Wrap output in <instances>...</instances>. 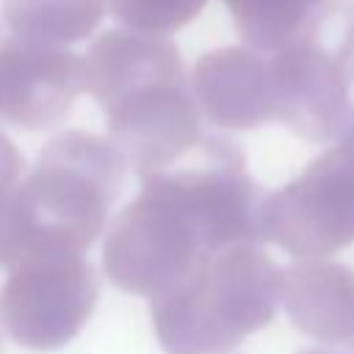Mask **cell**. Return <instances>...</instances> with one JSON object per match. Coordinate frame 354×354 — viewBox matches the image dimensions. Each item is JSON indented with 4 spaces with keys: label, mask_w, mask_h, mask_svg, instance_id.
Masks as SVG:
<instances>
[{
    "label": "cell",
    "mask_w": 354,
    "mask_h": 354,
    "mask_svg": "<svg viewBox=\"0 0 354 354\" xmlns=\"http://www.w3.org/2000/svg\"><path fill=\"white\" fill-rule=\"evenodd\" d=\"M22 155L19 149L14 147V141L0 133V221H3V213L8 207V199L11 194L17 191L19 185V177H22Z\"/></svg>",
    "instance_id": "obj_14"
},
{
    "label": "cell",
    "mask_w": 354,
    "mask_h": 354,
    "mask_svg": "<svg viewBox=\"0 0 354 354\" xmlns=\"http://www.w3.org/2000/svg\"><path fill=\"white\" fill-rule=\"evenodd\" d=\"M207 0H108V11L141 33H171L199 17Z\"/></svg>",
    "instance_id": "obj_13"
},
{
    "label": "cell",
    "mask_w": 354,
    "mask_h": 354,
    "mask_svg": "<svg viewBox=\"0 0 354 354\" xmlns=\"http://www.w3.org/2000/svg\"><path fill=\"white\" fill-rule=\"evenodd\" d=\"M0 351H3V337H0Z\"/></svg>",
    "instance_id": "obj_17"
},
{
    "label": "cell",
    "mask_w": 354,
    "mask_h": 354,
    "mask_svg": "<svg viewBox=\"0 0 354 354\" xmlns=\"http://www.w3.org/2000/svg\"><path fill=\"white\" fill-rule=\"evenodd\" d=\"M290 324L332 348H354V268L332 260H296L282 271Z\"/></svg>",
    "instance_id": "obj_10"
},
{
    "label": "cell",
    "mask_w": 354,
    "mask_h": 354,
    "mask_svg": "<svg viewBox=\"0 0 354 354\" xmlns=\"http://www.w3.org/2000/svg\"><path fill=\"white\" fill-rule=\"evenodd\" d=\"M263 199L241 147L202 138L177 163L141 180V194L108 230L105 274L124 293L158 299L205 257L260 243Z\"/></svg>",
    "instance_id": "obj_1"
},
{
    "label": "cell",
    "mask_w": 354,
    "mask_h": 354,
    "mask_svg": "<svg viewBox=\"0 0 354 354\" xmlns=\"http://www.w3.org/2000/svg\"><path fill=\"white\" fill-rule=\"evenodd\" d=\"M108 11V0H6L3 17L14 36L69 44L86 39Z\"/></svg>",
    "instance_id": "obj_11"
},
{
    "label": "cell",
    "mask_w": 354,
    "mask_h": 354,
    "mask_svg": "<svg viewBox=\"0 0 354 354\" xmlns=\"http://www.w3.org/2000/svg\"><path fill=\"white\" fill-rule=\"evenodd\" d=\"M335 144H343L346 149H351V152H354V111H351V116H348V124H346L343 136H340Z\"/></svg>",
    "instance_id": "obj_15"
},
{
    "label": "cell",
    "mask_w": 354,
    "mask_h": 354,
    "mask_svg": "<svg viewBox=\"0 0 354 354\" xmlns=\"http://www.w3.org/2000/svg\"><path fill=\"white\" fill-rule=\"evenodd\" d=\"M260 241L296 260H324L354 243V152L343 144L313 158L299 177L266 194Z\"/></svg>",
    "instance_id": "obj_6"
},
{
    "label": "cell",
    "mask_w": 354,
    "mask_h": 354,
    "mask_svg": "<svg viewBox=\"0 0 354 354\" xmlns=\"http://www.w3.org/2000/svg\"><path fill=\"white\" fill-rule=\"evenodd\" d=\"M274 122L313 144L337 141L354 111V0H329L268 55Z\"/></svg>",
    "instance_id": "obj_5"
},
{
    "label": "cell",
    "mask_w": 354,
    "mask_h": 354,
    "mask_svg": "<svg viewBox=\"0 0 354 354\" xmlns=\"http://www.w3.org/2000/svg\"><path fill=\"white\" fill-rule=\"evenodd\" d=\"M97 277L83 254H30L8 268L0 288V324L25 348L66 346L91 318Z\"/></svg>",
    "instance_id": "obj_7"
},
{
    "label": "cell",
    "mask_w": 354,
    "mask_h": 354,
    "mask_svg": "<svg viewBox=\"0 0 354 354\" xmlns=\"http://www.w3.org/2000/svg\"><path fill=\"white\" fill-rule=\"evenodd\" d=\"M246 41L260 53L282 47L329 0H221Z\"/></svg>",
    "instance_id": "obj_12"
},
{
    "label": "cell",
    "mask_w": 354,
    "mask_h": 354,
    "mask_svg": "<svg viewBox=\"0 0 354 354\" xmlns=\"http://www.w3.org/2000/svg\"><path fill=\"white\" fill-rule=\"evenodd\" d=\"M124 185V155L86 130L55 136L19 180L0 221V266L30 254H83Z\"/></svg>",
    "instance_id": "obj_3"
},
{
    "label": "cell",
    "mask_w": 354,
    "mask_h": 354,
    "mask_svg": "<svg viewBox=\"0 0 354 354\" xmlns=\"http://www.w3.org/2000/svg\"><path fill=\"white\" fill-rule=\"evenodd\" d=\"M199 111L218 127L252 130L274 122L268 55L232 44L205 53L188 77Z\"/></svg>",
    "instance_id": "obj_9"
},
{
    "label": "cell",
    "mask_w": 354,
    "mask_h": 354,
    "mask_svg": "<svg viewBox=\"0 0 354 354\" xmlns=\"http://www.w3.org/2000/svg\"><path fill=\"white\" fill-rule=\"evenodd\" d=\"M296 354H354V351H335V348H301Z\"/></svg>",
    "instance_id": "obj_16"
},
{
    "label": "cell",
    "mask_w": 354,
    "mask_h": 354,
    "mask_svg": "<svg viewBox=\"0 0 354 354\" xmlns=\"http://www.w3.org/2000/svg\"><path fill=\"white\" fill-rule=\"evenodd\" d=\"M279 301L282 268L260 243H235L152 299V326L166 354H230L274 321Z\"/></svg>",
    "instance_id": "obj_4"
},
{
    "label": "cell",
    "mask_w": 354,
    "mask_h": 354,
    "mask_svg": "<svg viewBox=\"0 0 354 354\" xmlns=\"http://www.w3.org/2000/svg\"><path fill=\"white\" fill-rule=\"evenodd\" d=\"M80 91V55L22 36L0 41V122L47 130L69 113Z\"/></svg>",
    "instance_id": "obj_8"
},
{
    "label": "cell",
    "mask_w": 354,
    "mask_h": 354,
    "mask_svg": "<svg viewBox=\"0 0 354 354\" xmlns=\"http://www.w3.org/2000/svg\"><path fill=\"white\" fill-rule=\"evenodd\" d=\"M83 88L100 102L111 144L144 180L183 155L202 136V111L171 39L113 28L83 58Z\"/></svg>",
    "instance_id": "obj_2"
}]
</instances>
